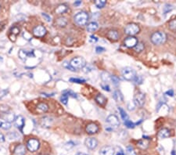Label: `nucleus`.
Wrapping results in <instances>:
<instances>
[{"label": "nucleus", "instance_id": "obj_1", "mask_svg": "<svg viewBox=\"0 0 176 155\" xmlns=\"http://www.w3.org/2000/svg\"><path fill=\"white\" fill-rule=\"evenodd\" d=\"M167 36L165 33L161 32H156L152 34L151 41L155 45H161L165 42Z\"/></svg>", "mask_w": 176, "mask_h": 155}, {"label": "nucleus", "instance_id": "obj_2", "mask_svg": "<svg viewBox=\"0 0 176 155\" xmlns=\"http://www.w3.org/2000/svg\"><path fill=\"white\" fill-rule=\"evenodd\" d=\"M88 15L86 12H80L77 13L74 17V20L78 26H84L88 22Z\"/></svg>", "mask_w": 176, "mask_h": 155}, {"label": "nucleus", "instance_id": "obj_3", "mask_svg": "<svg viewBox=\"0 0 176 155\" xmlns=\"http://www.w3.org/2000/svg\"><path fill=\"white\" fill-rule=\"evenodd\" d=\"M106 121L109 125V126L106 129H107L110 127V130H112V129H115V128L120 126V122H119V120H118L117 117L115 115H113V114L108 116Z\"/></svg>", "mask_w": 176, "mask_h": 155}, {"label": "nucleus", "instance_id": "obj_4", "mask_svg": "<svg viewBox=\"0 0 176 155\" xmlns=\"http://www.w3.org/2000/svg\"><path fill=\"white\" fill-rule=\"evenodd\" d=\"M121 73H122L123 77L128 81L134 80V79L136 76V73L135 72L134 69L132 68V67H129L123 68Z\"/></svg>", "mask_w": 176, "mask_h": 155}, {"label": "nucleus", "instance_id": "obj_5", "mask_svg": "<svg viewBox=\"0 0 176 155\" xmlns=\"http://www.w3.org/2000/svg\"><path fill=\"white\" fill-rule=\"evenodd\" d=\"M70 64H71L73 68L76 70V69L84 68L86 65V63L85 59H83L82 57H75V58L71 60V61L70 62Z\"/></svg>", "mask_w": 176, "mask_h": 155}, {"label": "nucleus", "instance_id": "obj_6", "mask_svg": "<svg viewBox=\"0 0 176 155\" xmlns=\"http://www.w3.org/2000/svg\"><path fill=\"white\" fill-rule=\"evenodd\" d=\"M39 147H40V143H39V141L36 139H31L27 141V148L31 152H34L38 150L39 149Z\"/></svg>", "mask_w": 176, "mask_h": 155}, {"label": "nucleus", "instance_id": "obj_7", "mask_svg": "<svg viewBox=\"0 0 176 155\" xmlns=\"http://www.w3.org/2000/svg\"><path fill=\"white\" fill-rule=\"evenodd\" d=\"M140 32V27L135 24H129L125 27V32L128 35H135Z\"/></svg>", "mask_w": 176, "mask_h": 155}, {"label": "nucleus", "instance_id": "obj_8", "mask_svg": "<svg viewBox=\"0 0 176 155\" xmlns=\"http://www.w3.org/2000/svg\"><path fill=\"white\" fill-rule=\"evenodd\" d=\"M145 100H146V97H145V95L141 92H139L137 93L134 96V101L133 103H135V106L138 107H142L144 105L145 103Z\"/></svg>", "mask_w": 176, "mask_h": 155}, {"label": "nucleus", "instance_id": "obj_9", "mask_svg": "<svg viewBox=\"0 0 176 155\" xmlns=\"http://www.w3.org/2000/svg\"><path fill=\"white\" fill-rule=\"evenodd\" d=\"M33 34L36 37H43L46 34V29L42 25H39L33 29Z\"/></svg>", "mask_w": 176, "mask_h": 155}, {"label": "nucleus", "instance_id": "obj_10", "mask_svg": "<svg viewBox=\"0 0 176 155\" xmlns=\"http://www.w3.org/2000/svg\"><path fill=\"white\" fill-rule=\"evenodd\" d=\"M85 144L88 149L93 150L97 147L98 146V141L95 138H87L85 141Z\"/></svg>", "mask_w": 176, "mask_h": 155}, {"label": "nucleus", "instance_id": "obj_11", "mask_svg": "<svg viewBox=\"0 0 176 155\" xmlns=\"http://www.w3.org/2000/svg\"><path fill=\"white\" fill-rule=\"evenodd\" d=\"M100 155H114V149L110 146H105L100 150Z\"/></svg>", "mask_w": 176, "mask_h": 155}, {"label": "nucleus", "instance_id": "obj_12", "mask_svg": "<svg viewBox=\"0 0 176 155\" xmlns=\"http://www.w3.org/2000/svg\"><path fill=\"white\" fill-rule=\"evenodd\" d=\"M138 44V40L136 38L133 37V36H130L128 37L125 40V45L128 48H132L135 47Z\"/></svg>", "mask_w": 176, "mask_h": 155}, {"label": "nucleus", "instance_id": "obj_13", "mask_svg": "<svg viewBox=\"0 0 176 155\" xmlns=\"http://www.w3.org/2000/svg\"><path fill=\"white\" fill-rule=\"evenodd\" d=\"M14 124L15 126L21 131L22 128H24V126H25V118H23L21 115L17 116L14 119Z\"/></svg>", "mask_w": 176, "mask_h": 155}, {"label": "nucleus", "instance_id": "obj_14", "mask_svg": "<svg viewBox=\"0 0 176 155\" xmlns=\"http://www.w3.org/2000/svg\"><path fill=\"white\" fill-rule=\"evenodd\" d=\"M99 130V128L98 126L94 123H91L89 125L87 126L86 127V132L88 133V134H94V133H96Z\"/></svg>", "mask_w": 176, "mask_h": 155}, {"label": "nucleus", "instance_id": "obj_15", "mask_svg": "<svg viewBox=\"0 0 176 155\" xmlns=\"http://www.w3.org/2000/svg\"><path fill=\"white\" fill-rule=\"evenodd\" d=\"M26 154V148L24 145H18L14 149L15 155H25Z\"/></svg>", "mask_w": 176, "mask_h": 155}, {"label": "nucleus", "instance_id": "obj_16", "mask_svg": "<svg viewBox=\"0 0 176 155\" xmlns=\"http://www.w3.org/2000/svg\"><path fill=\"white\" fill-rule=\"evenodd\" d=\"M157 136L160 139H165L170 136V131L168 128H162L161 130L159 131L157 134Z\"/></svg>", "mask_w": 176, "mask_h": 155}, {"label": "nucleus", "instance_id": "obj_17", "mask_svg": "<svg viewBox=\"0 0 176 155\" xmlns=\"http://www.w3.org/2000/svg\"><path fill=\"white\" fill-rule=\"evenodd\" d=\"M48 110H49V106L46 103H40L37 106V111L39 113H46Z\"/></svg>", "mask_w": 176, "mask_h": 155}, {"label": "nucleus", "instance_id": "obj_18", "mask_svg": "<svg viewBox=\"0 0 176 155\" xmlns=\"http://www.w3.org/2000/svg\"><path fill=\"white\" fill-rule=\"evenodd\" d=\"M107 37L108 39H110V40H113V41H117L118 39H119V34L117 31H114V30H111L110 32L107 33Z\"/></svg>", "mask_w": 176, "mask_h": 155}, {"label": "nucleus", "instance_id": "obj_19", "mask_svg": "<svg viewBox=\"0 0 176 155\" xmlns=\"http://www.w3.org/2000/svg\"><path fill=\"white\" fill-rule=\"evenodd\" d=\"M98 27H99V25L96 22H91L89 23L88 25H87V31L89 32H95L96 30L98 29Z\"/></svg>", "mask_w": 176, "mask_h": 155}, {"label": "nucleus", "instance_id": "obj_20", "mask_svg": "<svg viewBox=\"0 0 176 155\" xmlns=\"http://www.w3.org/2000/svg\"><path fill=\"white\" fill-rule=\"evenodd\" d=\"M95 100L99 104H100V105H105L106 103H107V99L104 96H103V94H99L97 95V96L95 97Z\"/></svg>", "mask_w": 176, "mask_h": 155}, {"label": "nucleus", "instance_id": "obj_21", "mask_svg": "<svg viewBox=\"0 0 176 155\" xmlns=\"http://www.w3.org/2000/svg\"><path fill=\"white\" fill-rule=\"evenodd\" d=\"M67 10H68V7L65 4H62V5H60L58 7L56 8V13H58V14H63L64 13H66Z\"/></svg>", "mask_w": 176, "mask_h": 155}, {"label": "nucleus", "instance_id": "obj_22", "mask_svg": "<svg viewBox=\"0 0 176 155\" xmlns=\"http://www.w3.org/2000/svg\"><path fill=\"white\" fill-rule=\"evenodd\" d=\"M56 25H58L59 27H65L67 25V19L65 18V17H59L58 19L56 20Z\"/></svg>", "mask_w": 176, "mask_h": 155}, {"label": "nucleus", "instance_id": "obj_23", "mask_svg": "<svg viewBox=\"0 0 176 155\" xmlns=\"http://www.w3.org/2000/svg\"><path fill=\"white\" fill-rule=\"evenodd\" d=\"M113 97H114V99L117 102H122L123 101L122 94H121V93L120 91H118V90H117V91H115L114 93Z\"/></svg>", "mask_w": 176, "mask_h": 155}, {"label": "nucleus", "instance_id": "obj_24", "mask_svg": "<svg viewBox=\"0 0 176 155\" xmlns=\"http://www.w3.org/2000/svg\"><path fill=\"white\" fill-rule=\"evenodd\" d=\"M138 147L141 149H147L149 147V140H143L138 142Z\"/></svg>", "mask_w": 176, "mask_h": 155}, {"label": "nucleus", "instance_id": "obj_25", "mask_svg": "<svg viewBox=\"0 0 176 155\" xmlns=\"http://www.w3.org/2000/svg\"><path fill=\"white\" fill-rule=\"evenodd\" d=\"M18 55H19V57L20 58V59L25 60L27 57H31V56H32V52H31V53H27V52L21 49V50H20Z\"/></svg>", "mask_w": 176, "mask_h": 155}, {"label": "nucleus", "instance_id": "obj_26", "mask_svg": "<svg viewBox=\"0 0 176 155\" xmlns=\"http://www.w3.org/2000/svg\"><path fill=\"white\" fill-rule=\"evenodd\" d=\"M3 118L6 120L7 122H10V121H14L15 119V116L14 114L12 113H5V116H3Z\"/></svg>", "mask_w": 176, "mask_h": 155}, {"label": "nucleus", "instance_id": "obj_27", "mask_svg": "<svg viewBox=\"0 0 176 155\" xmlns=\"http://www.w3.org/2000/svg\"><path fill=\"white\" fill-rule=\"evenodd\" d=\"M125 155H136V153L132 146H128L125 150Z\"/></svg>", "mask_w": 176, "mask_h": 155}, {"label": "nucleus", "instance_id": "obj_28", "mask_svg": "<svg viewBox=\"0 0 176 155\" xmlns=\"http://www.w3.org/2000/svg\"><path fill=\"white\" fill-rule=\"evenodd\" d=\"M118 111H119V112H120L121 114V118H122V120H124L125 121L128 120V114L126 113H125V111L123 110L121 107H118Z\"/></svg>", "mask_w": 176, "mask_h": 155}, {"label": "nucleus", "instance_id": "obj_29", "mask_svg": "<svg viewBox=\"0 0 176 155\" xmlns=\"http://www.w3.org/2000/svg\"><path fill=\"white\" fill-rule=\"evenodd\" d=\"M101 78L103 79V81H105V82H108V81H111V75L108 74V73H103V74H101Z\"/></svg>", "mask_w": 176, "mask_h": 155}, {"label": "nucleus", "instance_id": "obj_30", "mask_svg": "<svg viewBox=\"0 0 176 155\" xmlns=\"http://www.w3.org/2000/svg\"><path fill=\"white\" fill-rule=\"evenodd\" d=\"M106 3H107V1H106V0H96L95 2V6H96L98 8H103V6L106 5Z\"/></svg>", "mask_w": 176, "mask_h": 155}, {"label": "nucleus", "instance_id": "obj_31", "mask_svg": "<svg viewBox=\"0 0 176 155\" xmlns=\"http://www.w3.org/2000/svg\"><path fill=\"white\" fill-rule=\"evenodd\" d=\"M1 128H3L4 130H8L11 128V124L10 122H7V121H5V122H2L1 124Z\"/></svg>", "mask_w": 176, "mask_h": 155}, {"label": "nucleus", "instance_id": "obj_32", "mask_svg": "<svg viewBox=\"0 0 176 155\" xmlns=\"http://www.w3.org/2000/svg\"><path fill=\"white\" fill-rule=\"evenodd\" d=\"M169 28L171 30H172V31H175L176 30V20L175 19V20H171L170 22H169Z\"/></svg>", "mask_w": 176, "mask_h": 155}, {"label": "nucleus", "instance_id": "obj_33", "mask_svg": "<svg viewBox=\"0 0 176 155\" xmlns=\"http://www.w3.org/2000/svg\"><path fill=\"white\" fill-rule=\"evenodd\" d=\"M135 49V51L136 52H141L143 49V48H144V46H143V44H142V42H140V43H138V44L135 46L134 47Z\"/></svg>", "mask_w": 176, "mask_h": 155}, {"label": "nucleus", "instance_id": "obj_34", "mask_svg": "<svg viewBox=\"0 0 176 155\" xmlns=\"http://www.w3.org/2000/svg\"><path fill=\"white\" fill-rule=\"evenodd\" d=\"M60 101H61L64 104H67V101H68V96H67V94L64 93L61 96V97H60Z\"/></svg>", "mask_w": 176, "mask_h": 155}, {"label": "nucleus", "instance_id": "obj_35", "mask_svg": "<svg viewBox=\"0 0 176 155\" xmlns=\"http://www.w3.org/2000/svg\"><path fill=\"white\" fill-rule=\"evenodd\" d=\"M125 125L127 126L128 128H135V124H134L133 122H132L130 120H127L125 121Z\"/></svg>", "mask_w": 176, "mask_h": 155}, {"label": "nucleus", "instance_id": "obj_36", "mask_svg": "<svg viewBox=\"0 0 176 155\" xmlns=\"http://www.w3.org/2000/svg\"><path fill=\"white\" fill-rule=\"evenodd\" d=\"M70 81L71 82H74V83H84L86 82V80L84 79H70Z\"/></svg>", "mask_w": 176, "mask_h": 155}, {"label": "nucleus", "instance_id": "obj_37", "mask_svg": "<svg viewBox=\"0 0 176 155\" xmlns=\"http://www.w3.org/2000/svg\"><path fill=\"white\" fill-rule=\"evenodd\" d=\"M64 67H66L67 69H68V70H70V71H71V72H75V71H76L75 69L73 68V67H71V64H68L67 62H64Z\"/></svg>", "mask_w": 176, "mask_h": 155}, {"label": "nucleus", "instance_id": "obj_38", "mask_svg": "<svg viewBox=\"0 0 176 155\" xmlns=\"http://www.w3.org/2000/svg\"><path fill=\"white\" fill-rule=\"evenodd\" d=\"M172 9H173L172 6L169 5V4H167V5H165V6L164 7V13H166L169 12V11H171V10H172Z\"/></svg>", "mask_w": 176, "mask_h": 155}, {"label": "nucleus", "instance_id": "obj_39", "mask_svg": "<svg viewBox=\"0 0 176 155\" xmlns=\"http://www.w3.org/2000/svg\"><path fill=\"white\" fill-rule=\"evenodd\" d=\"M11 33L14 35H17L20 33V29L17 27H13L11 29Z\"/></svg>", "mask_w": 176, "mask_h": 155}, {"label": "nucleus", "instance_id": "obj_40", "mask_svg": "<svg viewBox=\"0 0 176 155\" xmlns=\"http://www.w3.org/2000/svg\"><path fill=\"white\" fill-rule=\"evenodd\" d=\"M134 81H135L136 84H141L142 82V78L141 76H135V78L134 79Z\"/></svg>", "mask_w": 176, "mask_h": 155}, {"label": "nucleus", "instance_id": "obj_41", "mask_svg": "<svg viewBox=\"0 0 176 155\" xmlns=\"http://www.w3.org/2000/svg\"><path fill=\"white\" fill-rule=\"evenodd\" d=\"M111 81H113V83L114 85H117L119 83V79H117V77L114 76V75H111Z\"/></svg>", "mask_w": 176, "mask_h": 155}, {"label": "nucleus", "instance_id": "obj_42", "mask_svg": "<svg viewBox=\"0 0 176 155\" xmlns=\"http://www.w3.org/2000/svg\"><path fill=\"white\" fill-rule=\"evenodd\" d=\"M135 103H132V102H130V103L128 104V109L129 111H133V110H135Z\"/></svg>", "mask_w": 176, "mask_h": 155}, {"label": "nucleus", "instance_id": "obj_43", "mask_svg": "<svg viewBox=\"0 0 176 155\" xmlns=\"http://www.w3.org/2000/svg\"><path fill=\"white\" fill-rule=\"evenodd\" d=\"M74 146V143H73V142H69V143H67L66 145H65V148H67V150L68 149H71V148H72Z\"/></svg>", "mask_w": 176, "mask_h": 155}, {"label": "nucleus", "instance_id": "obj_44", "mask_svg": "<svg viewBox=\"0 0 176 155\" xmlns=\"http://www.w3.org/2000/svg\"><path fill=\"white\" fill-rule=\"evenodd\" d=\"M95 51H96V53H103V52L105 51V49H104V48H103V47L98 46V47H96V49H95Z\"/></svg>", "mask_w": 176, "mask_h": 155}, {"label": "nucleus", "instance_id": "obj_45", "mask_svg": "<svg viewBox=\"0 0 176 155\" xmlns=\"http://www.w3.org/2000/svg\"><path fill=\"white\" fill-rule=\"evenodd\" d=\"M42 16L46 18V20L48 22L51 21V17H50V16H49V15L46 14V13H42Z\"/></svg>", "mask_w": 176, "mask_h": 155}, {"label": "nucleus", "instance_id": "obj_46", "mask_svg": "<svg viewBox=\"0 0 176 155\" xmlns=\"http://www.w3.org/2000/svg\"><path fill=\"white\" fill-rule=\"evenodd\" d=\"M101 86H102V88H103V89H104V90H106V91H110V87H109V86H107V85H104V84H102V85H101Z\"/></svg>", "mask_w": 176, "mask_h": 155}, {"label": "nucleus", "instance_id": "obj_47", "mask_svg": "<svg viewBox=\"0 0 176 155\" xmlns=\"http://www.w3.org/2000/svg\"><path fill=\"white\" fill-rule=\"evenodd\" d=\"M166 95H168V96H173V95H174V92H173V90H172V89H170V90H169V91H168V92H166Z\"/></svg>", "mask_w": 176, "mask_h": 155}, {"label": "nucleus", "instance_id": "obj_48", "mask_svg": "<svg viewBox=\"0 0 176 155\" xmlns=\"http://www.w3.org/2000/svg\"><path fill=\"white\" fill-rule=\"evenodd\" d=\"M97 38L95 37V36H93V35H92V36H90V41L93 42H97Z\"/></svg>", "mask_w": 176, "mask_h": 155}, {"label": "nucleus", "instance_id": "obj_49", "mask_svg": "<svg viewBox=\"0 0 176 155\" xmlns=\"http://www.w3.org/2000/svg\"><path fill=\"white\" fill-rule=\"evenodd\" d=\"M4 141H5V137L2 133H0V143H3Z\"/></svg>", "mask_w": 176, "mask_h": 155}, {"label": "nucleus", "instance_id": "obj_50", "mask_svg": "<svg viewBox=\"0 0 176 155\" xmlns=\"http://www.w3.org/2000/svg\"><path fill=\"white\" fill-rule=\"evenodd\" d=\"M81 3V1H78V2H75V3H74V5H75V6H78V5H80Z\"/></svg>", "mask_w": 176, "mask_h": 155}, {"label": "nucleus", "instance_id": "obj_51", "mask_svg": "<svg viewBox=\"0 0 176 155\" xmlns=\"http://www.w3.org/2000/svg\"><path fill=\"white\" fill-rule=\"evenodd\" d=\"M76 155H87L86 154H84V153H78Z\"/></svg>", "mask_w": 176, "mask_h": 155}, {"label": "nucleus", "instance_id": "obj_52", "mask_svg": "<svg viewBox=\"0 0 176 155\" xmlns=\"http://www.w3.org/2000/svg\"><path fill=\"white\" fill-rule=\"evenodd\" d=\"M1 124H2V122H1V121H0V127H1Z\"/></svg>", "mask_w": 176, "mask_h": 155}, {"label": "nucleus", "instance_id": "obj_53", "mask_svg": "<svg viewBox=\"0 0 176 155\" xmlns=\"http://www.w3.org/2000/svg\"><path fill=\"white\" fill-rule=\"evenodd\" d=\"M117 155H123V154H118Z\"/></svg>", "mask_w": 176, "mask_h": 155}, {"label": "nucleus", "instance_id": "obj_54", "mask_svg": "<svg viewBox=\"0 0 176 155\" xmlns=\"http://www.w3.org/2000/svg\"><path fill=\"white\" fill-rule=\"evenodd\" d=\"M0 10H1V6H0Z\"/></svg>", "mask_w": 176, "mask_h": 155}]
</instances>
